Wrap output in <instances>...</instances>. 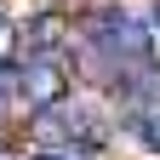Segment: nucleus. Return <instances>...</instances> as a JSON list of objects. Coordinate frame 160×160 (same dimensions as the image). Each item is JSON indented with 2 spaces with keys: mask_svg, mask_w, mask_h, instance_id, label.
I'll return each mask as SVG.
<instances>
[{
  "mask_svg": "<svg viewBox=\"0 0 160 160\" xmlns=\"http://www.w3.org/2000/svg\"><path fill=\"white\" fill-rule=\"evenodd\" d=\"M17 86H23V97H29L34 109H46V103H57V97L69 92V74H63V63H57V57H46V52H40L34 63L17 74Z\"/></svg>",
  "mask_w": 160,
  "mask_h": 160,
  "instance_id": "1",
  "label": "nucleus"
},
{
  "mask_svg": "<svg viewBox=\"0 0 160 160\" xmlns=\"http://www.w3.org/2000/svg\"><path fill=\"white\" fill-rule=\"evenodd\" d=\"M97 46H109V52H120V57H143V52H149V29L137 23V17L109 12L103 23H97Z\"/></svg>",
  "mask_w": 160,
  "mask_h": 160,
  "instance_id": "2",
  "label": "nucleus"
},
{
  "mask_svg": "<svg viewBox=\"0 0 160 160\" xmlns=\"http://www.w3.org/2000/svg\"><path fill=\"white\" fill-rule=\"evenodd\" d=\"M23 40L34 52H52L57 40H63V17H52V12H40V17H29V29H23Z\"/></svg>",
  "mask_w": 160,
  "mask_h": 160,
  "instance_id": "3",
  "label": "nucleus"
},
{
  "mask_svg": "<svg viewBox=\"0 0 160 160\" xmlns=\"http://www.w3.org/2000/svg\"><path fill=\"white\" fill-rule=\"evenodd\" d=\"M137 137H143V149L160 154V109H143V114H137Z\"/></svg>",
  "mask_w": 160,
  "mask_h": 160,
  "instance_id": "4",
  "label": "nucleus"
},
{
  "mask_svg": "<svg viewBox=\"0 0 160 160\" xmlns=\"http://www.w3.org/2000/svg\"><path fill=\"white\" fill-rule=\"evenodd\" d=\"M40 160H92V154H86V149H74V143H57V149H46Z\"/></svg>",
  "mask_w": 160,
  "mask_h": 160,
  "instance_id": "5",
  "label": "nucleus"
},
{
  "mask_svg": "<svg viewBox=\"0 0 160 160\" xmlns=\"http://www.w3.org/2000/svg\"><path fill=\"white\" fill-rule=\"evenodd\" d=\"M0 126H6V92H0Z\"/></svg>",
  "mask_w": 160,
  "mask_h": 160,
  "instance_id": "6",
  "label": "nucleus"
},
{
  "mask_svg": "<svg viewBox=\"0 0 160 160\" xmlns=\"http://www.w3.org/2000/svg\"><path fill=\"white\" fill-rule=\"evenodd\" d=\"M154 23H160V0H154Z\"/></svg>",
  "mask_w": 160,
  "mask_h": 160,
  "instance_id": "7",
  "label": "nucleus"
}]
</instances>
